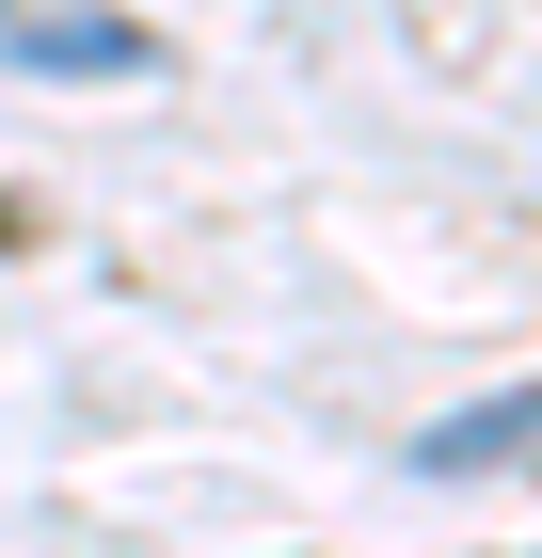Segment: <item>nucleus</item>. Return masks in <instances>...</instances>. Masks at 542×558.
Returning a JSON list of instances; mask_svg holds the SVG:
<instances>
[{"mask_svg":"<svg viewBox=\"0 0 542 558\" xmlns=\"http://www.w3.org/2000/svg\"><path fill=\"white\" fill-rule=\"evenodd\" d=\"M16 64H33V81H144V64H160V33H144V16H96V0H64V16H16Z\"/></svg>","mask_w":542,"mask_h":558,"instance_id":"obj_1","label":"nucleus"},{"mask_svg":"<svg viewBox=\"0 0 542 558\" xmlns=\"http://www.w3.org/2000/svg\"><path fill=\"white\" fill-rule=\"evenodd\" d=\"M527 447H542V384H510V399H462V415H431V430H415V463H431V478L527 463Z\"/></svg>","mask_w":542,"mask_h":558,"instance_id":"obj_2","label":"nucleus"},{"mask_svg":"<svg viewBox=\"0 0 542 558\" xmlns=\"http://www.w3.org/2000/svg\"><path fill=\"white\" fill-rule=\"evenodd\" d=\"M0 256H16V208H0Z\"/></svg>","mask_w":542,"mask_h":558,"instance_id":"obj_3","label":"nucleus"}]
</instances>
